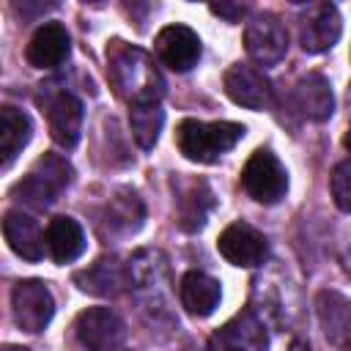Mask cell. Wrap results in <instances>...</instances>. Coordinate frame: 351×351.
<instances>
[{"label":"cell","instance_id":"cell-1","mask_svg":"<svg viewBox=\"0 0 351 351\" xmlns=\"http://www.w3.org/2000/svg\"><path fill=\"white\" fill-rule=\"evenodd\" d=\"M110 80L112 88L121 99L132 104H148V101H159L165 93V80L154 63V58L140 49V47H129L121 44L112 49L110 55Z\"/></svg>","mask_w":351,"mask_h":351},{"label":"cell","instance_id":"cell-2","mask_svg":"<svg viewBox=\"0 0 351 351\" xmlns=\"http://www.w3.org/2000/svg\"><path fill=\"white\" fill-rule=\"evenodd\" d=\"M244 126L236 121H195L186 118L176 129V145L178 151L197 165H211L236 143L244 137Z\"/></svg>","mask_w":351,"mask_h":351},{"label":"cell","instance_id":"cell-3","mask_svg":"<svg viewBox=\"0 0 351 351\" xmlns=\"http://www.w3.org/2000/svg\"><path fill=\"white\" fill-rule=\"evenodd\" d=\"M74 178V167L58 156V154H44L33 167L30 173L14 186V195L16 200H22L25 206H33V208H47L49 203L58 200V195L71 184Z\"/></svg>","mask_w":351,"mask_h":351},{"label":"cell","instance_id":"cell-4","mask_svg":"<svg viewBox=\"0 0 351 351\" xmlns=\"http://www.w3.org/2000/svg\"><path fill=\"white\" fill-rule=\"evenodd\" d=\"M241 186L252 200L271 206V203H280L285 197L288 173H285L282 162L269 148H258V151H252V156L241 167Z\"/></svg>","mask_w":351,"mask_h":351},{"label":"cell","instance_id":"cell-5","mask_svg":"<svg viewBox=\"0 0 351 351\" xmlns=\"http://www.w3.org/2000/svg\"><path fill=\"white\" fill-rule=\"evenodd\" d=\"M11 310L22 332H44L55 315L52 291L41 280H19L11 291Z\"/></svg>","mask_w":351,"mask_h":351},{"label":"cell","instance_id":"cell-6","mask_svg":"<svg viewBox=\"0 0 351 351\" xmlns=\"http://www.w3.org/2000/svg\"><path fill=\"white\" fill-rule=\"evenodd\" d=\"M74 337L85 351H115L126 337V326L115 310L88 307L74 321Z\"/></svg>","mask_w":351,"mask_h":351},{"label":"cell","instance_id":"cell-7","mask_svg":"<svg viewBox=\"0 0 351 351\" xmlns=\"http://www.w3.org/2000/svg\"><path fill=\"white\" fill-rule=\"evenodd\" d=\"M244 47L258 66H274L288 52V33L274 14H252L244 27Z\"/></svg>","mask_w":351,"mask_h":351},{"label":"cell","instance_id":"cell-8","mask_svg":"<svg viewBox=\"0 0 351 351\" xmlns=\"http://www.w3.org/2000/svg\"><path fill=\"white\" fill-rule=\"evenodd\" d=\"M266 348H269L266 326L252 310L236 313L208 337V351H266Z\"/></svg>","mask_w":351,"mask_h":351},{"label":"cell","instance_id":"cell-9","mask_svg":"<svg viewBox=\"0 0 351 351\" xmlns=\"http://www.w3.org/2000/svg\"><path fill=\"white\" fill-rule=\"evenodd\" d=\"M74 282H77V288L85 291V293L110 296V299L121 296L123 291H129V288L134 285V280H132V266H126V263H123L121 258H115V255H110V258L104 255V258L93 261L88 269H82V271L74 274Z\"/></svg>","mask_w":351,"mask_h":351},{"label":"cell","instance_id":"cell-10","mask_svg":"<svg viewBox=\"0 0 351 351\" xmlns=\"http://www.w3.org/2000/svg\"><path fill=\"white\" fill-rule=\"evenodd\" d=\"M217 250L219 255L233 263V266H241V269H255L266 261V239L263 233H258L252 225L247 222H233L228 225L219 239H217Z\"/></svg>","mask_w":351,"mask_h":351},{"label":"cell","instance_id":"cell-11","mask_svg":"<svg viewBox=\"0 0 351 351\" xmlns=\"http://www.w3.org/2000/svg\"><path fill=\"white\" fill-rule=\"evenodd\" d=\"M154 49L159 60L173 71H189L200 60V38L186 25H167L156 33Z\"/></svg>","mask_w":351,"mask_h":351},{"label":"cell","instance_id":"cell-12","mask_svg":"<svg viewBox=\"0 0 351 351\" xmlns=\"http://www.w3.org/2000/svg\"><path fill=\"white\" fill-rule=\"evenodd\" d=\"M343 33V22H340V14H337V5L332 3H318V5H310L307 14L302 16V27H299V41H302V49L304 52H326L337 44Z\"/></svg>","mask_w":351,"mask_h":351},{"label":"cell","instance_id":"cell-13","mask_svg":"<svg viewBox=\"0 0 351 351\" xmlns=\"http://www.w3.org/2000/svg\"><path fill=\"white\" fill-rule=\"evenodd\" d=\"M225 93L247 107V110H266L271 104V82L252 66H244V63H236L225 71Z\"/></svg>","mask_w":351,"mask_h":351},{"label":"cell","instance_id":"cell-14","mask_svg":"<svg viewBox=\"0 0 351 351\" xmlns=\"http://www.w3.org/2000/svg\"><path fill=\"white\" fill-rule=\"evenodd\" d=\"M71 52L69 33L60 22H44L27 41L25 58L33 69H55L60 66Z\"/></svg>","mask_w":351,"mask_h":351},{"label":"cell","instance_id":"cell-15","mask_svg":"<svg viewBox=\"0 0 351 351\" xmlns=\"http://www.w3.org/2000/svg\"><path fill=\"white\" fill-rule=\"evenodd\" d=\"M3 236H5L8 247H11L19 258H25V261H30V263H36V261L44 258L47 233L41 230V225L36 222V217H30V214H25V211H16V208L8 211L5 219H3Z\"/></svg>","mask_w":351,"mask_h":351},{"label":"cell","instance_id":"cell-16","mask_svg":"<svg viewBox=\"0 0 351 351\" xmlns=\"http://www.w3.org/2000/svg\"><path fill=\"white\" fill-rule=\"evenodd\" d=\"M315 310L326 340L343 351H351V302L337 291H321Z\"/></svg>","mask_w":351,"mask_h":351},{"label":"cell","instance_id":"cell-17","mask_svg":"<svg viewBox=\"0 0 351 351\" xmlns=\"http://www.w3.org/2000/svg\"><path fill=\"white\" fill-rule=\"evenodd\" d=\"M47 118H49V134L60 148H74L80 143V132H82V101L63 90L58 93L49 107H47Z\"/></svg>","mask_w":351,"mask_h":351},{"label":"cell","instance_id":"cell-18","mask_svg":"<svg viewBox=\"0 0 351 351\" xmlns=\"http://www.w3.org/2000/svg\"><path fill=\"white\" fill-rule=\"evenodd\" d=\"M293 104H296V110L307 121L321 123V121L332 118V112H335V93H332L329 80L324 74H315V71L302 77L296 82V88H293Z\"/></svg>","mask_w":351,"mask_h":351},{"label":"cell","instance_id":"cell-19","mask_svg":"<svg viewBox=\"0 0 351 351\" xmlns=\"http://www.w3.org/2000/svg\"><path fill=\"white\" fill-rule=\"evenodd\" d=\"M181 304L189 315H197V318H206L217 310L219 304V296H222V288L219 282L206 274V271H186L184 280H181Z\"/></svg>","mask_w":351,"mask_h":351},{"label":"cell","instance_id":"cell-20","mask_svg":"<svg viewBox=\"0 0 351 351\" xmlns=\"http://www.w3.org/2000/svg\"><path fill=\"white\" fill-rule=\"evenodd\" d=\"M47 250L55 263H71L85 252V233L71 217H52L47 225Z\"/></svg>","mask_w":351,"mask_h":351},{"label":"cell","instance_id":"cell-21","mask_svg":"<svg viewBox=\"0 0 351 351\" xmlns=\"http://www.w3.org/2000/svg\"><path fill=\"white\" fill-rule=\"evenodd\" d=\"M33 137V123L30 118L16 110V107H3L0 110V159H3V167H8L16 154L30 143Z\"/></svg>","mask_w":351,"mask_h":351},{"label":"cell","instance_id":"cell-22","mask_svg":"<svg viewBox=\"0 0 351 351\" xmlns=\"http://www.w3.org/2000/svg\"><path fill=\"white\" fill-rule=\"evenodd\" d=\"M143 219H145V208H143V200L134 192L115 195L104 208V230L118 233V236L134 233L143 225Z\"/></svg>","mask_w":351,"mask_h":351},{"label":"cell","instance_id":"cell-23","mask_svg":"<svg viewBox=\"0 0 351 351\" xmlns=\"http://www.w3.org/2000/svg\"><path fill=\"white\" fill-rule=\"evenodd\" d=\"M214 206V195L206 181H192L178 197V225L184 230H197Z\"/></svg>","mask_w":351,"mask_h":351},{"label":"cell","instance_id":"cell-24","mask_svg":"<svg viewBox=\"0 0 351 351\" xmlns=\"http://www.w3.org/2000/svg\"><path fill=\"white\" fill-rule=\"evenodd\" d=\"M129 126H132V137L143 151H151L159 140V132L165 126V110L159 101H148V104H132L129 110Z\"/></svg>","mask_w":351,"mask_h":351},{"label":"cell","instance_id":"cell-25","mask_svg":"<svg viewBox=\"0 0 351 351\" xmlns=\"http://www.w3.org/2000/svg\"><path fill=\"white\" fill-rule=\"evenodd\" d=\"M329 189H332V200L340 211L351 214V159L335 165L332 176H329Z\"/></svg>","mask_w":351,"mask_h":351},{"label":"cell","instance_id":"cell-26","mask_svg":"<svg viewBox=\"0 0 351 351\" xmlns=\"http://www.w3.org/2000/svg\"><path fill=\"white\" fill-rule=\"evenodd\" d=\"M211 11L219 14V16H225L228 22H239V19L247 14V8L239 5V3H236V5H230V3H219V5H211Z\"/></svg>","mask_w":351,"mask_h":351},{"label":"cell","instance_id":"cell-27","mask_svg":"<svg viewBox=\"0 0 351 351\" xmlns=\"http://www.w3.org/2000/svg\"><path fill=\"white\" fill-rule=\"evenodd\" d=\"M291 351H310V346H307L304 340H293V343H291Z\"/></svg>","mask_w":351,"mask_h":351},{"label":"cell","instance_id":"cell-28","mask_svg":"<svg viewBox=\"0 0 351 351\" xmlns=\"http://www.w3.org/2000/svg\"><path fill=\"white\" fill-rule=\"evenodd\" d=\"M3 351H30V348H25V346H5Z\"/></svg>","mask_w":351,"mask_h":351},{"label":"cell","instance_id":"cell-29","mask_svg":"<svg viewBox=\"0 0 351 351\" xmlns=\"http://www.w3.org/2000/svg\"><path fill=\"white\" fill-rule=\"evenodd\" d=\"M343 145H346V148H348V151H351V129H348V132H346V137H343Z\"/></svg>","mask_w":351,"mask_h":351}]
</instances>
